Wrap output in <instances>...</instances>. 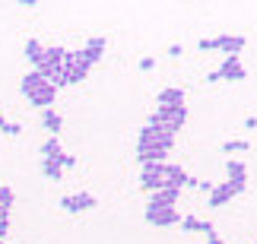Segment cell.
<instances>
[{
  "mask_svg": "<svg viewBox=\"0 0 257 244\" xmlns=\"http://www.w3.org/2000/svg\"><path fill=\"white\" fill-rule=\"evenodd\" d=\"M254 244H257V241H254Z\"/></svg>",
  "mask_w": 257,
  "mask_h": 244,
  "instance_id": "cell-32",
  "label": "cell"
},
{
  "mask_svg": "<svg viewBox=\"0 0 257 244\" xmlns=\"http://www.w3.org/2000/svg\"><path fill=\"white\" fill-rule=\"evenodd\" d=\"M150 146H165L162 143V136L153 130V127H143L140 130V140H137V149H150ZM165 149H169V146H165Z\"/></svg>",
  "mask_w": 257,
  "mask_h": 244,
  "instance_id": "cell-17",
  "label": "cell"
},
{
  "mask_svg": "<svg viewBox=\"0 0 257 244\" xmlns=\"http://www.w3.org/2000/svg\"><path fill=\"white\" fill-rule=\"evenodd\" d=\"M178 197H181V190H178V187H162L159 193H150L146 209H175Z\"/></svg>",
  "mask_w": 257,
  "mask_h": 244,
  "instance_id": "cell-7",
  "label": "cell"
},
{
  "mask_svg": "<svg viewBox=\"0 0 257 244\" xmlns=\"http://www.w3.org/2000/svg\"><path fill=\"white\" fill-rule=\"evenodd\" d=\"M150 225H159V228H169V225H178L181 216H178V209H146L143 216Z\"/></svg>",
  "mask_w": 257,
  "mask_h": 244,
  "instance_id": "cell-8",
  "label": "cell"
},
{
  "mask_svg": "<svg viewBox=\"0 0 257 244\" xmlns=\"http://www.w3.org/2000/svg\"><path fill=\"white\" fill-rule=\"evenodd\" d=\"M61 206L70 212V216H80V212H92V209L98 206V200L92 197V193L80 190V193H70V197H64V200H61Z\"/></svg>",
  "mask_w": 257,
  "mask_h": 244,
  "instance_id": "cell-3",
  "label": "cell"
},
{
  "mask_svg": "<svg viewBox=\"0 0 257 244\" xmlns=\"http://www.w3.org/2000/svg\"><path fill=\"white\" fill-rule=\"evenodd\" d=\"M54 99H57V89H54L51 83H42L32 95H29V102H32L35 108H42V111L45 108H54Z\"/></svg>",
  "mask_w": 257,
  "mask_h": 244,
  "instance_id": "cell-9",
  "label": "cell"
},
{
  "mask_svg": "<svg viewBox=\"0 0 257 244\" xmlns=\"http://www.w3.org/2000/svg\"><path fill=\"white\" fill-rule=\"evenodd\" d=\"M169 54H172V57H181L184 48H181V45H169Z\"/></svg>",
  "mask_w": 257,
  "mask_h": 244,
  "instance_id": "cell-28",
  "label": "cell"
},
{
  "mask_svg": "<svg viewBox=\"0 0 257 244\" xmlns=\"http://www.w3.org/2000/svg\"><path fill=\"white\" fill-rule=\"evenodd\" d=\"M153 118L162 121V124H169V127H175V130H181V127L187 124V108H184V105H178V108H159V105H156Z\"/></svg>",
  "mask_w": 257,
  "mask_h": 244,
  "instance_id": "cell-6",
  "label": "cell"
},
{
  "mask_svg": "<svg viewBox=\"0 0 257 244\" xmlns=\"http://www.w3.org/2000/svg\"><path fill=\"white\" fill-rule=\"evenodd\" d=\"M165 165V162H162ZM162 165H143V174H140V187L146 193H159L165 187V174H162Z\"/></svg>",
  "mask_w": 257,
  "mask_h": 244,
  "instance_id": "cell-4",
  "label": "cell"
},
{
  "mask_svg": "<svg viewBox=\"0 0 257 244\" xmlns=\"http://www.w3.org/2000/svg\"><path fill=\"white\" fill-rule=\"evenodd\" d=\"M244 127H248V130H257V118H248V121H244Z\"/></svg>",
  "mask_w": 257,
  "mask_h": 244,
  "instance_id": "cell-30",
  "label": "cell"
},
{
  "mask_svg": "<svg viewBox=\"0 0 257 244\" xmlns=\"http://www.w3.org/2000/svg\"><path fill=\"white\" fill-rule=\"evenodd\" d=\"M248 149H251L248 140H225L222 143V152L225 155H238V152H248Z\"/></svg>",
  "mask_w": 257,
  "mask_h": 244,
  "instance_id": "cell-22",
  "label": "cell"
},
{
  "mask_svg": "<svg viewBox=\"0 0 257 244\" xmlns=\"http://www.w3.org/2000/svg\"><path fill=\"white\" fill-rule=\"evenodd\" d=\"M206 244H222V238L216 235V231H210V235H206Z\"/></svg>",
  "mask_w": 257,
  "mask_h": 244,
  "instance_id": "cell-29",
  "label": "cell"
},
{
  "mask_svg": "<svg viewBox=\"0 0 257 244\" xmlns=\"http://www.w3.org/2000/svg\"><path fill=\"white\" fill-rule=\"evenodd\" d=\"M42 54H45V45L38 42V38H29V42H26V61L32 64V70L42 64Z\"/></svg>",
  "mask_w": 257,
  "mask_h": 244,
  "instance_id": "cell-18",
  "label": "cell"
},
{
  "mask_svg": "<svg viewBox=\"0 0 257 244\" xmlns=\"http://www.w3.org/2000/svg\"><path fill=\"white\" fill-rule=\"evenodd\" d=\"M16 203V193L13 187H7V184H0V216H10V209H13Z\"/></svg>",
  "mask_w": 257,
  "mask_h": 244,
  "instance_id": "cell-21",
  "label": "cell"
},
{
  "mask_svg": "<svg viewBox=\"0 0 257 244\" xmlns=\"http://www.w3.org/2000/svg\"><path fill=\"white\" fill-rule=\"evenodd\" d=\"M64 149H61V140L57 136H48V140L42 143V159H61Z\"/></svg>",
  "mask_w": 257,
  "mask_h": 244,
  "instance_id": "cell-20",
  "label": "cell"
},
{
  "mask_svg": "<svg viewBox=\"0 0 257 244\" xmlns=\"http://www.w3.org/2000/svg\"><path fill=\"white\" fill-rule=\"evenodd\" d=\"M206 80L210 83H244L248 80V70L241 67L238 57H225V61L219 64V70H213Z\"/></svg>",
  "mask_w": 257,
  "mask_h": 244,
  "instance_id": "cell-2",
  "label": "cell"
},
{
  "mask_svg": "<svg viewBox=\"0 0 257 244\" xmlns=\"http://www.w3.org/2000/svg\"><path fill=\"white\" fill-rule=\"evenodd\" d=\"M197 187H200L203 193H213V187H216V184H213V181H197Z\"/></svg>",
  "mask_w": 257,
  "mask_h": 244,
  "instance_id": "cell-26",
  "label": "cell"
},
{
  "mask_svg": "<svg viewBox=\"0 0 257 244\" xmlns=\"http://www.w3.org/2000/svg\"><path fill=\"white\" fill-rule=\"evenodd\" d=\"M178 225H181L184 231H191V235H210V231H216L210 219H197V216H181Z\"/></svg>",
  "mask_w": 257,
  "mask_h": 244,
  "instance_id": "cell-13",
  "label": "cell"
},
{
  "mask_svg": "<svg viewBox=\"0 0 257 244\" xmlns=\"http://www.w3.org/2000/svg\"><path fill=\"white\" fill-rule=\"evenodd\" d=\"M42 83H48L45 80V76L42 73H35V70H29L26 76H23V80H19V92H23L26 95V99H29V95H32L35 89H38V86H42Z\"/></svg>",
  "mask_w": 257,
  "mask_h": 244,
  "instance_id": "cell-16",
  "label": "cell"
},
{
  "mask_svg": "<svg viewBox=\"0 0 257 244\" xmlns=\"http://www.w3.org/2000/svg\"><path fill=\"white\" fill-rule=\"evenodd\" d=\"M225 181H229L238 193L248 190V168H244V162H238V159L225 162Z\"/></svg>",
  "mask_w": 257,
  "mask_h": 244,
  "instance_id": "cell-5",
  "label": "cell"
},
{
  "mask_svg": "<svg viewBox=\"0 0 257 244\" xmlns=\"http://www.w3.org/2000/svg\"><path fill=\"white\" fill-rule=\"evenodd\" d=\"M235 197H238V190H235L229 181H222V184H216L213 193H210V206H213V209H219V206H225V203L235 200Z\"/></svg>",
  "mask_w": 257,
  "mask_h": 244,
  "instance_id": "cell-12",
  "label": "cell"
},
{
  "mask_svg": "<svg viewBox=\"0 0 257 244\" xmlns=\"http://www.w3.org/2000/svg\"><path fill=\"white\" fill-rule=\"evenodd\" d=\"M105 48H108V38H102V35L89 38V42H86V48H83V57H86V64H89V67H95L98 61H102Z\"/></svg>",
  "mask_w": 257,
  "mask_h": 244,
  "instance_id": "cell-11",
  "label": "cell"
},
{
  "mask_svg": "<svg viewBox=\"0 0 257 244\" xmlns=\"http://www.w3.org/2000/svg\"><path fill=\"white\" fill-rule=\"evenodd\" d=\"M16 7H23V10H35L38 4H35V0H16Z\"/></svg>",
  "mask_w": 257,
  "mask_h": 244,
  "instance_id": "cell-27",
  "label": "cell"
},
{
  "mask_svg": "<svg viewBox=\"0 0 257 244\" xmlns=\"http://www.w3.org/2000/svg\"><path fill=\"white\" fill-rule=\"evenodd\" d=\"M57 162H61V168H64V171H67V168H76V155H67V152H64Z\"/></svg>",
  "mask_w": 257,
  "mask_h": 244,
  "instance_id": "cell-24",
  "label": "cell"
},
{
  "mask_svg": "<svg viewBox=\"0 0 257 244\" xmlns=\"http://www.w3.org/2000/svg\"><path fill=\"white\" fill-rule=\"evenodd\" d=\"M159 108H178V105H184V89H175V86H169V89L159 92Z\"/></svg>",
  "mask_w": 257,
  "mask_h": 244,
  "instance_id": "cell-14",
  "label": "cell"
},
{
  "mask_svg": "<svg viewBox=\"0 0 257 244\" xmlns=\"http://www.w3.org/2000/svg\"><path fill=\"white\" fill-rule=\"evenodd\" d=\"M42 174L48 181H61L64 178V168H61V162L57 159H42Z\"/></svg>",
  "mask_w": 257,
  "mask_h": 244,
  "instance_id": "cell-19",
  "label": "cell"
},
{
  "mask_svg": "<svg viewBox=\"0 0 257 244\" xmlns=\"http://www.w3.org/2000/svg\"><path fill=\"white\" fill-rule=\"evenodd\" d=\"M153 67H156V57H140V70L143 73H150Z\"/></svg>",
  "mask_w": 257,
  "mask_h": 244,
  "instance_id": "cell-25",
  "label": "cell"
},
{
  "mask_svg": "<svg viewBox=\"0 0 257 244\" xmlns=\"http://www.w3.org/2000/svg\"><path fill=\"white\" fill-rule=\"evenodd\" d=\"M162 174H165V187H178V190H184L187 187V178H191L181 165H169V162L162 165Z\"/></svg>",
  "mask_w": 257,
  "mask_h": 244,
  "instance_id": "cell-10",
  "label": "cell"
},
{
  "mask_svg": "<svg viewBox=\"0 0 257 244\" xmlns=\"http://www.w3.org/2000/svg\"><path fill=\"white\" fill-rule=\"evenodd\" d=\"M7 124H10V121L4 118V114H0V133H4V130H7Z\"/></svg>",
  "mask_w": 257,
  "mask_h": 244,
  "instance_id": "cell-31",
  "label": "cell"
},
{
  "mask_svg": "<svg viewBox=\"0 0 257 244\" xmlns=\"http://www.w3.org/2000/svg\"><path fill=\"white\" fill-rule=\"evenodd\" d=\"M42 127H45L51 136H57V133L64 130V118H61L54 108H45V111H42Z\"/></svg>",
  "mask_w": 257,
  "mask_h": 244,
  "instance_id": "cell-15",
  "label": "cell"
},
{
  "mask_svg": "<svg viewBox=\"0 0 257 244\" xmlns=\"http://www.w3.org/2000/svg\"><path fill=\"white\" fill-rule=\"evenodd\" d=\"M48 83H51L54 89H64V86H67V73H64V67H61V70H54L51 76H48Z\"/></svg>",
  "mask_w": 257,
  "mask_h": 244,
  "instance_id": "cell-23",
  "label": "cell"
},
{
  "mask_svg": "<svg viewBox=\"0 0 257 244\" xmlns=\"http://www.w3.org/2000/svg\"><path fill=\"white\" fill-rule=\"evenodd\" d=\"M200 51H222L225 57H238L241 48H244V38L241 35H216V38H200L197 42Z\"/></svg>",
  "mask_w": 257,
  "mask_h": 244,
  "instance_id": "cell-1",
  "label": "cell"
}]
</instances>
